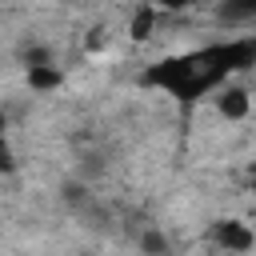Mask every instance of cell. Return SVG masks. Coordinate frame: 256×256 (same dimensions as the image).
<instances>
[{"label":"cell","instance_id":"cell-3","mask_svg":"<svg viewBox=\"0 0 256 256\" xmlns=\"http://www.w3.org/2000/svg\"><path fill=\"white\" fill-rule=\"evenodd\" d=\"M220 112H224L228 120H244V116H248V92H244V88L220 92Z\"/></svg>","mask_w":256,"mask_h":256},{"label":"cell","instance_id":"cell-4","mask_svg":"<svg viewBox=\"0 0 256 256\" xmlns=\"http://www.w3.org/2000/svg\"><path fill=\"white\" fill-rule=\"evenodd\" d=\"M220 16H224L228 24H244V20H252V16H256V0H224Z\"/></svg>","mask_w":256,"mask_h":256},{"label":"cell","instance_id":"cell-1","mask_svg":"<svg viewBox=\"0 0 256 256\" xmlns=\"http://www.w3.org/2000/svg\"><path fill=\"white\" fill-rule=\"evenodd\" d=\"M252 60H256V44L244 36V40L208 44V48H200V52L160 60L156 68L144 72V84H156V88L172 92L176 100H196V96H204L208 88H216L224 76L244 72Z\"/></svg>","mask_w":256,"mask_h":256},{"label":"cell","instance_id":"cell-9","mask_svg":"<svg viewBox=\"0 0 256 256\" xmlns=\"http://www.w3.org/2000/svg\"><path fill=\"white\" fill-rule=\"evenodd\" d=\"M0 168H12V152H8V144H4V136H0Z\"/></svg>","mask_w":256,"mask_h":256},{"label":"cell","instance_id":"cell-8","mask_svg":"<svg viewBox=\"0 0 256 256\" xmlns=\"http://www.w3.org/2000/svg\"><path fill=\"white\" fill-rule=\"evenodd\" d=\"M144 4H152V8H168V12H180V8H188V4H196V0H144Z\"/></svg>","mask_w":256,"mask_h":256},{"label":"cell","instance_id":"cell-7","mask_svg":"<svg viewBox=\"0 0 256 256\" xmlns=\"http://www.w3.org/2000/svg\"><path fill=\"white\" fill-rule=\"evenodd\" d=\"M144 248H148V252H160V256H164V252H168V240H164V236H156V232H148V236H144Z\"/></svg>","mask_w":256,"mask_h":256},{"label":"cell","instance_id":"cell-5","mask_svg":"<svg viewBox=\"0 0 256 256\" xmlns=\"http://www.w3.org/2000/svg\"><path fill=\"white\" fill-rule=\"evenodd\" d=\"M64 76L56 72V68H48V64H28V84L32 88H56Z\"/></svg>","mask_w":256,"mask_h":256},{"label":"cell","instance_id":"cell-10","mask_svg":"<svg viewBox=\"0 0 256 256\" xmlns=\"http://www.w3.org/2000/svg\"><path fill=\"white\" fill-rule=\"evenodd\" d=\"M0 136H4V116H0Z\"/></svg>","mask_w":256,"mask_h":256},{"label":"cell","instance_id":"cell-6","mask_svg":"<svg viewBox=\"0 0 256 256\" xmlns=\"http://www.w3.org/2000/svg\"><path fill=\"white\" fill-rule=\"evenodd\" d=\"M152 20H156V8H152V4H144V8L136 12V20H132V36H136V40H144V36H148V28H152Z\"/></svg>","mask_w":256,"mask_h":256},{"label":"cell","instance_id":"cell-2","mask_svg":"<svg viewBox=\"0 0 256 256\" xmlns=\"http://www.w3.org/2000/svg\"><path fill=\"white\" fill-rule=\"evenodd\" d=\"M216 240H220L224 248H232V252H248V248H252V232H248V224H240V220L216 224Z\"/></svg>","mask_w":256,"mask_h":256}]
</instances>
